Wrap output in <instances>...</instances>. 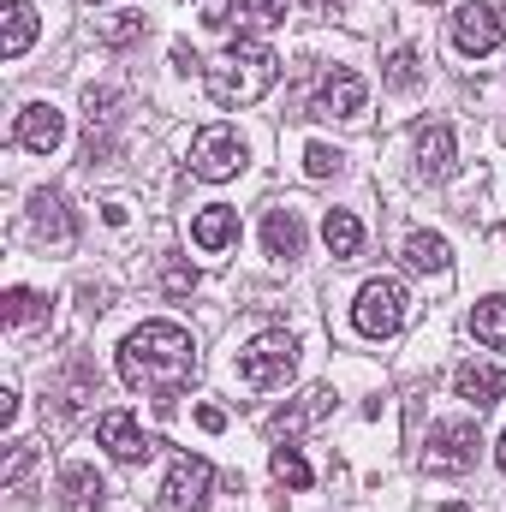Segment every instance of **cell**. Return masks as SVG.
Masks as SVG:
<instances>
[{
    "mask_svg": "<svg viewBox=\"0 0 506 512\" xmlns=\"http://www.w3.org/2000/svg\"><path fill=\"white\" fill-rule=\"evenodd\" d=\"M477 447H483L477 423H471V417H447V423L429 429V441H423V465H429L435 477H459V471L477 465Z\"/></svg>",
    "mask_w": 506,
    "mask_h": 512,
    "instance_id": "8992f818",
    "label": "cell"
},
{
    "mask_svg": "<svg viewBox=\"0 0 506 512\" xmlns=\"http://www.w3.org/2000/svg\"><path fill=\"white\" fill-rule=\"evenodd\" d=\"M453 42H459V54H495L506 42L501 12H495L489 0H465V6L453 12Z\"/></svg>",
    "mask_w": 506,
    "mask_h": 512,
    "instance_id": "9c48e42d",
    "label": "cell"
},
{
    "mask_svg": "<svg viewBox=\"0 0 506 512\" xmlns=\"http://www.w3.org/2000/svg\"><path fill=\"white\" fill-rule=\"evenodd\" d=\"M197 376V346L179 322H143L120 346V382L155 393V405H173Z\"/></svg>",
    "mask_w": 506,
    "mask_h": 512,
    "instance_id": "6da1fadb",
    "label": "cell"
},
{
    "mask_svg": "<svg viewBox=\"0 0 506 512\" xmlns=\"http://www.w3.org/2000/svg\"><path fill=\"white\" fill-rule=\"evenodd\" d=\"M30 42H36V6L6 0V12H0V54H6V60H18Z\"/></svg>",
    "mask_w": 506,
    "mask_h": 512,
    "instance_id": "ac0fdd59",
    "label": "cell"
},
{
    "mask_svg": "<svg viewBox=\"0 0 506 512\" xmlns=\"http://www.w3.org/2000/svg\"><path fill=\"white\" fill-rule=\"evenodd\" d=\"M268 465H274V477H280L286 489H310V465H304V453H298V447H274V459H268Z\"/></svg>",
    "mask_w": 506,
    "mask_h": 512,
    "instance_id": "83f0119b",
    "label": "cell"
},
{
    "mask_svg": "<svg viewBox=\"0 0 506 512\" xmlns=\"http://www.w3.org/2000/svg\"><path fill=\"white\" fill-rule=\"evenodd\" d=\"M197 286V274H185V268H167V292H191Z\"/></svg>",
    "mask_w": 506,
    "mask_h": 512,
    "instance_id": "1f68e13d",
    "label": "cell"
},
{
    "mask_svg": "<svg viewBox=\"0 0 506 512\" xmlns=\"http://www.w3.org/2000/svg\"><path fill=\"white\" fill-rule=\"evenodd\" d=\"M143 30H149L143 12H114V18H102V42H108V48H131V42H143Z\"/></svg>",
    "mask_w": 506,
    "mask_h": 512,
    "instance_id": "cb8c5ba5",
    "label": "cell"
},
{
    "mask_svg": "<svg viewBox=\"0 0 506 512\" xmlns=\"http://www.w3.org/2000/svg\"><path fill=\"white\" fill-rule=\"evenodd\" d=\"M501 471H506V441H501Z\"/></svg>",
    "mask_w": 506,
    "mask_h": 512,
    "instance_id": "d590c367",
    "label": "cell"
},
{
    "mask_svg": "<svg viewBox=\"0 0 506 512\" xmlns=\"http://www.w3.org/2000/svg\"><path fill=\"white\" fill-rule=\"evenodd\" d=\"M340 161H346V155H340V149H328V143H310V149H304V173H310V179L340 173Z\"/></svg>",
    "mask_w": 506,
    "mask_h": 512,
    "instance_id": "f1b7e54d",
    "label": "cell"
},
{
    "mask_svg": "<svg viewBox=\"0 0 506 512\" xmlns=\"http://www.w3.org/2000/svg\"><path fill=\"white\" fill-rule=\"evenodd\" d=\"M42 310H48V304H42V298H36V292H30V286H12V292H6V298H0V316H6V322H12V328H24V322H36V316H42Z\"/></svg>",
    "mask_w": 506,
    "mask_h": 512,
    "instance_id": "484cf974",
    "label": "cell"
},
{
    "mask_svg": "<svg viewBox=\"0 0 506 512\" xmlns=\"http://www.w3.org/2000/svg\"><path fill=\"white\" fill-rule=\"evenodd\" d=\"M364 102H370V84H364L352 66H334V72L322 78L316 102H310V120H358Z\"/></svg>",
    "mask_w": 506,
    "mask_h": 512,
    "instance_id": "ba28073f",
    "label": "cell"
},
{
    "mask_svg": "<svg viewBox=\"0 0 506 512\" xmlns=\"http://www.w3.org/2000/svg\"><path fill=\"white\" fill-rule=\"evenodd\" d=\"M30 227H36L42 245H72V239H78V221H72V209H66L60 191H36V203H30Z\"/></svg>",
    "mask_w": 506,
    "mask_h": 512,
    "instance_id": "7c38bea8",
    "label": "cell"
},
{
    "mask_svg": "<svg viewBox=\"0 0 506 512\" xmlns=\"http://www.w3.org/2000/svg\"><path fill=\"white\" fill-rule=\"evenodd\" d=\"M405 316H411V298H405V286L399 280H364V292H358V304H352V328L364 334V340H393L399 328H405Z\"/></svg>",
    "mask_w": 506,
    "mask_h": 512,
    "instance_id": "277c9868",
    "label": "cell"
},
{
    "mask_svg": "<svg viewBox=\"0 0 506 512\" xmlns=\"http://www.w3.org/2000/svg\"><path fill=\"white\" fill-rule=\"evenodd\" d=\"M84 120H90V137H96V131H108L114 120H120V96L90 84V90H84Z\"/></svg>",
    "mask_w": 506,
    "mask_h": 512,
    "instance_id": "d4e9b609",
    "label": "cell"
},
{
    "mask_svg": "<svg viewBox=\"0 0 506 512\" xmlns=\"http://www.w3.org/2000/svg\"><path fill=\"white\" fill-rule=\"evenodd\" d=\"M405 262H411L417 274H447L453 251H447L441 233H411V239H405Z\"/></svg>",
    "mask_w": 506,
    "mask_h": 512,
    "instance_id": "7402d4cb",
    "label": "cell"
},
{
    "mask_svg": "<svg viewBox=\"0 0 506 512\" xmlns=\"http://www.w3.org/2000/svg\"><path fill=\"white\" fill-rule=\"evenodd\" d=\"M417 167H423L429 179H447V173H453V131L447 126L417 131Z\"/></svg>",
    "mask_w": 506,
    "mask_h": 512,
    "instance_id": "ffe728a7",
    "label": "cell"
},
{
    "mask_svg": "<svg viewBox=\"0 0 506 512\" xmlns=\"http://www.w3.org/2000/svg\"><path fill=\"white\" fill-rule=\"evenodd\" d=\"M245 161H251V143L239 137V126H203L191 137V173L209 179V185L245 173Z\"/></svg>",
    "mask_w": 506,
    "mask_h": 512,
    "instance_id": "5b68a950",
    "label": "cell"
},
{
    "mask_svg": "<svg viewBox=\"0 0 506 512\" xmlns=\"http://www.w3.org/2000/svg\"><path fill=\"white\" fill-rule=\"evenodd\" d=\"M191 239H197V251H227V245L239 239V209H227V203L203 209V215L191 221Z\"/></svg>",
    "mask_w": 506,
    "mask_h": 512,
    "instance_id": "e0dca14e",
    "label": "cell"
},
{
    "mask_svg": "<svg viewBox=\"0 0 506 512\" xmlns=\"http://www.w3.org/2000/svg\"><path fill=\"white\" fill-rule=\"evenodd\" d=\"M12 417H18V393L6 387V393H0V423H12Z\"/></svg>",
    "mask_w": 506,
    "mask_h": 512,
    "instance_id": "e575fe53",
    "label": "cell"
},
{
    "mask_svg": "<svg viewBox=\"0 0 506 512\" xmlns=\"http://www.w3.org/2000/svg\"><path fill=\"white\" fill-rule=\"evenodd\" d=\"M328 405H334V387H310V393H298L286 411H274V417H268V429H274V435H286V429H310Z\"/></svg>",
    "mask_w": 506,
    "mask_h": 512,
    "instance_id": "d6986e66",
    "label": "cell"
},
{
    "mask_svg": "<svg viewBox=\"0 0 506 512\" xmlns=\"http://www.w3.org/2000/svg\"><path fill=\"white\" fill-rule=\"evenodd\" d=\"M18 143H24L30 155H54V149L66 143V120H60V108L30 102V108L18 114Z\"/></svg>",
    "mask_w": 506,
    "mask_h": 512,
    "instance_id": "8fae6325",
    "label": "cell"
},
{
    "mask_svg": "<svg viewBox=\"0 0 506 512\" xmlns=\"http://www.w3.org/2000/svg\"><path fill=\"white\" fill-rule=\"evenodd\" d=\"M197 423H203L209 435H221V429H227V411H221V405H197Z\"/></svg>",
    "mask_w": 506,
    "mask_h": 512,
    "instance_id": "4dcf8cb0",
    "label": "cell"
},
{
    "mask_svg": "<svg viewBox=\"0 0 506 512\" xmlns=\"http://www.w3.org/2000/svg\"><path fill=\"white\" fill-rule=\"evenodd\" d=\"M60 495H66L72 512H102L108 507V483H102V471H90V465H66V471H60Z\"/></svg>",
    "mask_w": 506,
    "mask_h": 512,
    "instance_id": "2e32d148",
    "label": "cell"
},
{
    "mask_svg": "<svg viewBox=\"0 0 506 512\" xmlns=\"http://www.w3.org/2000/svg\"><path fill=\"white\" fill-rule=\"evenodd\" d=\"M96 441H102L120 465H143V459L155 453V441L137 429V417H131V411H102V417H96Z\"/></svg>",
    "mask_w": 506,
    "mask_h": 512,
    "instance_id": "30bf717a",
    "label": "cell"
},
{
    "mask_svg": "<svg viewBox=\"0 0 506 512\" xmlns=\"http://www.w3.org/2000/svg\"><path fill=\"white\" fill-rule=\"evenodd\" d=\"M417 72H423L417 48H393V54H387V72H381V78H387V90H411V84H417Z\"/></svg>",
    "mask_w": 506,
    "mask_h": 512,
    "instance_id": "4316f807",
    "label": "cell"
},
{
    "mask_svg": "<svg viewBox=\"0 0 506 512\" xmlns=\"http://www.w3.org/2000/svg\"><path fill=\"white\" fill-rule=\"evenodd\" d=\"M173 66H179V72H197V66H203V60H197V54H191V48H173Z\"/></svg>",
    "mask_w": 506,
    "mask_h": 512,
    "instance_id": "d6a6232c",
    "label": "cell"
},
{
    "mask_svg": "<svg viewBox=\"0 0 506 512\" xmlns=\"http://www.w3.org/2000/svg\"><path fill=\"white\" fill-rule=\"evenodd\" d=\"M322 239H328V251L340 256V262H352V256L364 251V221H358L352 209H328V221H322Z\"/></svg>",
    "mask_w": 506,
    "mask_h": 512,
    "instance_id": "44dd1931",
    "label": "cell"
},
{
    "mask_svg": "<svg viewBox=\"0 0 506 512\" xmlns=\"http://www.w3.org/2000/svg\"><path fill=\"white\" fill-rule=\"evenodd\" d=\"M102 221L108 227H126V203H102Z\"/></svg>",
    "mask_w": 506,
    "mask_h": 512,
    "instance_id": "836d02e7",
    "label": "cell"
},
{
    "mask_svg": "<svg viewBox=\"0 0 506 512\" xmlns=\"http://www.w3.org/2000/svg\"><path fill=\"white\" fill-rule=\"evenodd\" d=\"M30 465H36V447H24V441H12V453H6V465H0V483L12 489V483H18V477L30 471Z\"/></svg>",
    "mask_w": 506,
    "mask_h": 512,
    "instance_id": "f546056e",
    "label": "cell"
},
{
    "mask_svg": "<svg viewBox=\"0 0 506 512\" xmlns=\"http://www.w3.org/2000/svg\"><path fill=\"white\" fill-rule=\"evenodd\" d=\"M209 489H215V465H209V459L179 453V459H173V471H167L161 507H167V512H203V507H209Z\"/></svg>",
    "mask_w": 506,
    "mask_h": 512,
    "instance_id": "52a82bcc",
    "label": "cell"
},
{
    "mask_svg": "<svg viewBox=\"0 0 506 512\" xmlns=\"http://www.w3.org/2000/svg\"><path fill=\"white\" fill-rule=\"evenodd\" d=\"M203 78H209V96H215L221 108H251V102H262V96L274 90L280 60H274V48H262V42H233L215 66H203Z\"/></svg>",
    "mask_w": 506,
    "mask_h": 512,
    "instance_id": "7a4b0ae2",
    "label": "cell"
},
{
    "mask_svg": "<svg viewBox=\"0 0 506 512\" xmlns=\"http://www.w3.org/2000/svg\"><path fill=\"white\" fill-rule=\"evenodd\" d=\"M262 245L274 262H298L304 256V221H298V209H268V221H262Z\"/></svg>",
    "mask_w": 506,
    "mask_h": 512,
    "instance_id": "9a60e30c",
    "label": "cell"
},
{
    "mask_svg": "<svg viewBox=\"0 0 506 512\" xmlns=\"http://www.w3.org/2000/svg\"><path fill=\"white\" fill-rule=\"evenodd\" d=\"M304 6H322V0H304Z\"/></svg>",
    "mask_w": 506,
    "mask_h": 512,
    "instance_id": "8d00e7d4",
    "label": "cell"
},
{
    "mask_svg": "<svg viewBox=\"0 0 506 512\" xmlns=\"http://www.w3.org/2000/svg\"><path fill=\"white\" fill-rule=\"evenodd\" d=\"M286 18V0H227L221 12H209L203 24H215V30H268V24H280Z\"/></svg>",
    "mask_w": 506,
    "mask_h": 512,
    "instance_id": "5bb4252c",
    "label": "cell"
},
{
    "mask_svg": "<svg viewBox=\"0 0 506 512\" xmlns=\"http://www.w3.org/2000/svg\"><path fill=\"white\" fill-rule=\"evenodd\" d=\"M453 393L477 411H489L495 399H506V370L501 364H459L453 370Z\"/></svg>",
    "mask_w": 506,
    "mask_h": 512,
    "instance_id": "4fadbf2b",
    "label": "cell"
},
{
    "mask_svg": "<svg viewBox=\"0 0 506 512\" xmlns=\"http://www.w3.org/2000/svg\"><path fill=\"white\" fill-rule=\"evenodd\" d=\"M292 370H298V340L286 334V328H274V334H256L251 346L239 352V382L256 387V393H274V387L292 382Z\"/></svg>",
    "mask_w": 506,
    "mask_h": 512,
    "instance_id": "3957f363",
    "label": "cell"
},
{
    "mask_svg": "<svg viewBox=\"0 0 506 512\" xmlns=\"http://www.w3.org/2000/svg\"><path fill=\"white\" fill-rule=\"evenodd\" d=\"M471 334L489 346V352H506V298H483L471 310Z\"/></svg>",
    "mask_w": 506,
    "mask_h": 512,
    "instance_id": "603a6c76",
    "label": "cell"
}]
</instances>
